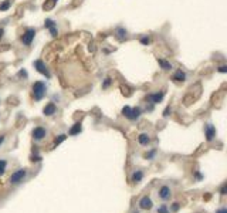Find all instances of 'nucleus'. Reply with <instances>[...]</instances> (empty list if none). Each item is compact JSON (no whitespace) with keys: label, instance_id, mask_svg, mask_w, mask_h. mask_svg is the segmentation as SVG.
Returning <instances> with one entry per match:
<instances>
[{"label":"nucleus","instance_id":"11","mask_svg":"<svg viewBox=\"0 0 227 213\" xmlns=\"http://www.w3.org/2000/svg\"><path fill=\"white\" fill-rule=\"evenodd\" d=\"M170 187L169 186H162L161 189H159V198L163 200H168L170 199Z\"/></svg>","mask_w":227,"mask_h":213},{"label":"nucleus","instance_id":"7","mask_svg":"<svg viewBox=\"0 0 227 213\" xmlns=\"http://www.w3.org/2000/svg\"><path fill=\"white\" fill-rule=\"evenodd\" d=\"M45 129L43 128V127H36V128L33 129V132H31V135H33V138L36 139V141H41V139H44V136H45Z\"/></svg>","mask_w":227,"mask_h":213},{"label":"nucleus","instance_id":"18","mask_svg":"<svg viewBox=\"0 0 227 213\" xmlns=\"http://www.w3.org/2000/svg\"><path fill=\"white\" fill-rule=\"evenodd\" d=\"M150 141V138L148 134H141V135L138 136V142L141 143V145H148Z\"/></svg>","mask_w":227,"mask_h":213},{"label":"nucleus","instance_id":"38","mask_svg":"<svg viewBox=\"0 0 227 213\" xmlns=\"http://www.w3.org/2000/svg\"><path fill=\"white\" fill-rule=\"evenodd\" d=\"M3 33H4V30H3V29H0V39L3 37Z\"/></svg>","mask_w":227,"mask_h":213},{"label":"nucleus","instance_id":"35","mask_svg":"<svg viewBox=\"0 0 227 213\" xmlns=\"http://www.w3.org/2000/svg\"><path fill=\"white\" fill-rule=\"evenodd\" d=\"M216 213H227V207H220V209H217Z\"/></svg>","mask_w":227,"mask_h":213},{"label":"nucleus","instance_id":"14","mask_svg":"<svg viewBox=\"0 0 227 213\" xmlns=\"http://www.w3.org/2000/svg\"><path fill=\"white\" fill-rule=\"evenodd\" d=\"M173 80L175 81H177V83H183V81H186V72L182 70H177L173 74Z\"/></svg>","mask_w":227,"mask_h":213},{"label":"nucleus","instance_id":"29","mask_svg":"<svg viewBox=\"0 0 227 213\" xmlns=\"http://www.w3.org/2000/svg\"><path fill=\"white\" fill-rule=\"evenodd\" d=\"M170 112H172V108H170V107H166V110L163 111V116H165V118H168V116L170 115Z\"/></svg>","mask_w":227,"mask_h":213},{"label":"nucleus","instance_id":"26","mask_svg":"<svg viewBox=\"0 0 227 213\" xmlns=\"http://www.w3.org/2000/svg\"><path fill=\"white\" fill-rule=\"evenodd\" d=\"M121 90H122L123 95H126V97H128V95H131V90L128 88V87H123V85H121Z\"/></svg>","mask_w":227,"mask_h":213},{"label":"nucleus","instance_id":"24","mask_svg":"<svg viewBox=\"0 0 227 213\" xmlns=\"http://www.w3.org/2000/svg\"><path fill=\"white\" fill-rule=\"evenodd\" d=\"M111 83H112V78H111V77H107V78L104 80V83H102V88H108V87L111 85Z\"/></svg>","mask_w":227,"mask_h":213},{"label":"nucleus","instance_id":"17","mask_svg":"<svg viewBox=\"0 0 227 213\" xmlns=\"http://www.w3.org/2000/svg\"><path fill=\"white\" fill-rule=\"evenodd\" d=\"M81 129H82L81 122H75L71 127V129H70V135H77V134H80V132H81Z\"/></svg>","mask_w":227,"mask_h":213},{"label":"nucleus","instance_id":"8","mask_svg":"<svg viewBox=\"0 0 227 213\" xmlns=\"http://www.w3.org/2000/svg\"><path fill=\"white\" fill-rule=\"evenodd\" d=\"M163 97H165V91H161V92H155V94H149L148 95V100L150 101V104H159L162 102Z\"/></svg>","mask_w":227,"mask_h":213},{"label":"nucleus","instance_id":"10","mask_svg":"<svg viewBox=\"0 0 227 213\" xmlns=\"http://www.w3.org/2000/svg\"><path fill=\"white\" fill-rule=\"evenodd\" d=\"M115 37H117L119 41H125L128 39V31L123 29V27H117L115 29Z\"/></svg>","mask_w":227,"mask_h":213},{"label":"nucleus","instance_id":"39","mask_svg":"<svg viewBox=\"0 0 227 213\" xmlns=\"http://www.w3.org/2000/svg\"><path fill=\"white\" fill-rule=\"evenodd\" d=\"M3 141H4V136L1 135V136H0V145H1V142H3Z\"/></svg>","mask_w":227,"mask_h":213},{"label":"nucleus","instance_id":"28","mask_svg":"<svg viewBox=\"0 0 227 213\" xmlns=\"http://www.w3.org/2000/svg\"><path fill=\"white\" fill-rule=\"evenodd\" d=\"M155 154H156V149H152L150 152H148V154L145 155V158H148V159H152V158L155 156Z\"/></svg>","mask_w":227,"mask_h":213},{"label":"nucleus","instance_id":"6","mask_svg":"<svg viewBox=\"0 0 227 213\" xmlns=\"http://www.w3.org/2000/svg\"><path fill=\"white\" fill-rule=\"evenodd\" d=\"M204 135H206V141L207 142H212L216 136V128H214L212 124H207L204 127Z\"/></svg>","mask_w":227,"mask_h":213},{"label":"nucleus","instance_id":"1","mask_svg":"<svg viewBox=\"0 0 227 213\" xmlns=\"http://www.w3.org/2000/svg\"><path fill=\"white\" fill-rule=\"evenodd\" d=\"M33 90V98L36 100V101H41L43 98H44L45 95V90H47V87H45V84L43 83V81H36L34 84H33L31 87Z\"/></svg>","mask_w":227,"mask_h":213},{"label":"nucleus","instance_id":"40","mask_svg":"<svg viewBox=\"0 0 227 213\" xmlns=\"http://www.w3.org/2000/svg\"><path fill=\"white\" fill-rule=\"evenodd\" d=\"M53 1H54V3H55V1H57V0H53Z\"/></svg>","mask_w":227,"mask_h":213},{"label":"nucleus","instance_id":"5","mask_svg":"<svg viewBox=\"0 0 227 213\" xmlns=\"http://www.w3.org/2000/svg\"><path fill=\"white\" fill-rule=\"evenodd\" d=\"M44 27L50 30V34H51L53 37H57L58 36V29H57V24H55V21L53 19H45Z\"/></svg>","mask_w":227,"mask_h":213},{"label":"nucleus","instance_id":"22","mask_svg":"<svg viewBox=\"0 0 227 213\" xmlns=\"http://www.w3.org/2000/svg\"><path fill=\"white\" fill-rule=\"evenodd\" d=\"M139 41H141V44L142 45H148L150 43V39L148 37V36H142V37L139 39Z\"/></svg>","mask_w":227,"mask_h":213},{"label":"nucleus","instance_id":"19","mask_svg":"<svg viewBox=\"0 0 227 213\" xmlns=\"http://www.w3.org/2000/svg\"><path fill=\"white\" fill-rule=\"evenodd\" d=\"M65 139H67V135H64V134H61V135H58V136H57V138H55V139H54V143H53V146L55 148L57 145H60L61 142H64Z\"/></svg>","mask_w":227,"mask_h":213},{"label":"nucleus","instance_id":"15","mask_svg":"<svg viewBox=\"0 0 227 213\" xmlns=\"http://www.w3.org/2000/svg\"><path fill=\"white\" fill-rule=\"evenodd\" d=\"M142 179H143V172L142 171H136V172H134L132 176H131V182H132V183H139Z\"/></svg>","mask_w":227,"mask_h":213},{"label":"nucleus","instance_id":"3","mask_svg":"<svg viewBox=\"0 0 227 213\" xmlns=\"http://www.w3.org/2000/svg\"><path fill=\"white\" fill-rule=\"evenodd\" d=\"M34 36H36V30H34V29H27L26 31L23 33V36H21V43L28 47V45L33 43Z\"/></svg>","mask_w":227,"mask_h":213},{"label":"nucleus","instance_id":"36","mask_svg":"<svg viewBox=\"0 0 227 213\" xmlns=\"http://www.w3.org/2000/svg\"><path fill=\"white\" fill-rule=\"evenodd\" d=\"M196 178H197V179L200 181V179H203V175H201L200 172H196Z\"/></svg>","mask_w":227,"mask_h":213},{"label":"nucleus","instance_id":"37","mask_svg":"<svg viewBox=\"0 0 227 213\" xmlns=\"http://www.w3.org/2000/svg\"><path fill=\"white\" fill-rule=\"evenodd\" d=\"M210 198H212V195L210 193H206V196H203V199L204 200H210Z\"/></svg>","mask_w":227,"mask_h":213},{"label":"nucleus","instance_id":"4","mask_svg":"<svg viewBox=\"0 0 227 213\" xmlns=\"http://www.w3.org/2000/svg\"><path fill=\"white\" fill-rule=\"evenodd\" d=\"M33 65H34V68L39 71L40 74H43L45 78H50V77H51V74H50L48 68L45 67V64L43 63V60H36V61L33 63Z\"/></svg>","mask_w":227,"mask_h":213},{"label":"nucleus","instance_id":"33","mask_svg":"<svg viewBox=\"0 0 227 213\" xmlns=\"http://www.w3.org/2000/svg\"><path fill=\"white\" fill-rule=\"evenodd\" d=\"M179 207H180V205H179V203H173V205H172V212H177V210H179Z\"/></svg>","mask_w":227,"mask_h":213},{"label":"nucleus","instance_id":"32","mask_svg":"<svg viewBox=\"0 0 227 213\" xmlns=\"http://www.w3.org/2000/svg\"><path fill=\"white\" fill-rule=\"evenodd\" d=\"M41 161V156L40 155H33L31 156V162H40Z\"/></svg>","mask_w":227,"mask_h":213},{"label":"nucleus","instance_id":"2","mask_svg":"<svg viewBox=\"0 0 227 213\" xmlns=\"http://www.w3.org/2000/svg\"><path fill=\"white\" fill-rule=\"evenodd\" d=\"M27 175V169H17L14 173H12L10 176V183H13V185H17L20 182H23V179L26 178Z\"/></svg>","mask_w":227,"mask_h":213},{"label":"nucleus","instance_id":"23","mask_svg":"<svg viewBox=\"0 0 227 213\" xmlns=\"http://www.w3.org/2000/svg\"><path fill=\"white\" fill-rule=\"evenodd\" d=\"M129 114H131V107H128V105H125V107H123V108H122V115L128 118V116H129Z\"/></svg>","mask_w":227,"mask_h":213},{"label":"nucleus","instance_id":"30","mask_svg":"<svg viewBox=\"0 0 227 213\" xmlns=\"http://www.w3.org/2000/svg\"><path fill=\"white\" fill-rule=\"evenodd\" d=\"M227 193V183H223V186H221V189H220V195H224Z\"/></svg>","mask_w":227,"mask_h":213},{"label":"nucleus","instance_id":"25","mask_svg":"<svg viewBox=\"0 0 227 213\" xmlns=\"http://www.w3.org/2000/svg\"><path fill=\"white\" fill-rule=\"evenodd\" d=\"M55 3L53 1V0H48V3H44V6H43V9L44 10H50V9H53V6H54Z\"/></svg>","mask_w":227,"mask_h":213},{"label":"nucleus","instance_id":"34","mask_svg":"<svg viewBox=\"0 0 227 213\" xmlns=\"http://www.w3.org/2000/svg\"><path fill=\"white\" fill-rule=\"evenodd\" d=\"M19 77H27V71L26 70H20L19 71Z\"/></svg>","mask_w":227,"mask_h":213},{"label":"nucleus","instance_id":"21","mask_svg":"<svg viewBox=\"0 0 227 213\" xmlns=\"http://www.w3.org/2000/svg\"><path fill=\"white\" fill-rule=\"evenodd\" d=\"M6 166H7V162L4 159H0V175H3L6 172Z\"/></svg>","mask_w":227,"mask_h":213},{"label":"nucleus","instance_id":"27","mask_svg":"<svg viewBox=\"0 0 227 213\" xmlns=\"http://www.w3.org/2000/svg\"><path fill=\"white\" fill-rule=\"evenodd\" d=\"M158 213H169V209L166 205H162V206L158 209Z\"/></svg>","mask_w":227,"mask_h":213},{"label":"nucleus","instance_id":"16","mask_svg":"<svg viewBox=\"0 0 227 213\" xmlns=\"http://www.w3.org/2000/svg\"><path fill=\"white\" fill-rule=\"evenodd\" d=\"M158 64L161 65V68L165 71H170L172 70V64L169 63V61H166V60H163V58H158Z\"/></svg>","mask_w":227,"mask_h":213},{"label":"nucleus","instance_id":"20","mask_svg":"<svg viewBox=\"0 0 227 213\" xmlns=\"http://www.w3.org/2000/svg\"><path fill=\"white\" fill-rule=\"evenodd\" d=\"M10 6H12V0H4V1L0 4V12H6V10H9Z\"/></svg>","mask_w":227,"mask_h":213},{"label":"nucleus","instance_id":"31","mask_svg":"<svg viewBox=\"0 0 227 213\" xmlns=\"http://www.w3.org/2000/svg\"><path fill=\"white\" fill-rule=\"evenodd\" d=\"M217 71H219V72H223V74H226L227 72V65H220V67L217 68Z\"/></svg>","mask_w":227,"mask_h":213},{"label":"nucleus","instance_id":"13","mask_svg":"<svg viewBox=\"0 0 227 213\" xmlns=\"http://www.w3.org/2000/svg\"><path fill=\"white\" fill-rule=\"evenodd\" d=\"M141 114H142V110H141L139 107L131 108V114H129V116H128V119H131V121H135V119H138V118L141 116Z\"/></svg>","mask_w":227,"mask_h":213},{"label":"nucleus","instance_id":"9","mask_svg":"<svg viewBox=\"0 0 227 213\" xmlns=\"http://www.w3.org/2000/svg\"><path fill=\"white\" fill-rule=\"evenodd\" d=\"M152 206H153V203H152L149 196H143L142 199L139 200V207L142 210H149V209H152Z\"/></svg>","mask_w":227,"mask_h":213},{"label":"nucleus","instance_id":"12","mask_svg":"<svg viewBox=\"0 0 227 213\" xmlns=\"http://www.w3.org/2000/svg\"><path fill=\"white\" fill-rule=\"evenodd\" d=\"M55 111H57V107H55V104L54 102H50V104H47L44 107V110H43V114L44 115H47V116H50V115H53V114H55Z\"/></svg>","mask_w":227,"mask_h":213}]
</instances>
